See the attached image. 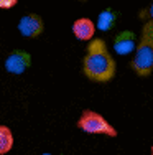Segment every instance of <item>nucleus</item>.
<instances>
[{"instance_id": "obj_1", "label": "nucleus", "mask_w": 153, "mask_h": 155, "mask_svg": "<svg viewBox=\"0 0 153 155\" xmlns=\"http://www.w3.org/2000/svg\"><path fill=\"white\" fill-rule=\"evenodd\" d=\"M117 66L115 60L109 53L107 43L102 38H92L86 48V54L82 58V73L89 81L94 83H110L115 76Z\"/></svg>"}, {"instance_id": "obj_2", "label": "nucleus", "mask_w": 153, "mask_h": 155, "mask_svg": "<svg viewBox=\"0 0 153 155\" xmlns=\"http://www.w3.org/2000/svg\"><path fill=\"white\" fill-rule=\"evenodd\" d=\"M130 66L135 71V74L142 78L150 76L153 73V21L150 20L143 23Z\"/></svg>"}, {"instance_id": "obj_3", "label": "nucleus", "mask_w": 153, "mask_h": 155, "mask_svg": "<svg viewBox=\"0 0 153 155\" xmlns=\"http://www.w3.org/2000/svg\"><path fill=\"white\" fill-rule=\"evenodd\" d=\"M76 125H78L79 130L86 132V134H100V135H107V137H117L119 135L117 129L104 116H100L99 112H96L92 109L82 110Z\"/></svg>"}, {"instance_id": "obj_4", "label": "nucleus", "mask_w": 153, "mask_h": 155, "mask_svg": "<svg viewBox=\"0 0 153 155\" xmlns=\"http://www.w3.org/2000/svg\"><path fill=\"white\" fill-rule=\"evenodd\" d=\"M31 66V54L25 50H13L7 54L3 68L10 74H23Z\"/></svg>"}, {"instance_id": "obj_5", "label": "nucleus", "mask_w": 153, "mask_h": 155, "mask_svg": "<svg viewBox=\"0 0 153 155\" xmlns=\"http://www.w3.org/2000/svg\"><path fill=\"white\" fill-rule=\"evenodd\" d=\"M17 30L25 38H36L45 30V21L38 13H27L18 20Z\"/></svg>"}, {"instance_id": "obj_6", "label": "nucleus", "mask_w": 153, "mask_h": 155, "mask_svg": "<svg viewBox=\"0 0 153 155\" xmlns=\"http://www.w3.org/2000/svg\"><path fill=\"white\" fill-rule=\"evenodd\" d=\"M137 35L132 30H122L114 40V51L120 56H127L135 51Z\"/></svg>"}, {"instance_id": "obj_7", "label": "nucleus", "mask_w": 153, "mask_h": 155, "mask_svg": "<svg viewBox=\"0 0 153 155\" xmlns=\"http://www.w3.org/2000/svg\"><path fill=\"white\" fill-rule=\"evenodd\" d=\"M94 33H96V27H94V21L91 18L82 17V18L74 20V23H72V35L78 40H81V41H91Z\"/></svg>"}, {"instance_id": "obj_8", "label": "nucleus", "mask_w": 153, "mask_h": 155, "mask_svg": "<svg viewBox=\"0 0 153 155\" xmlns=\"http://www.w3.org/2000/svg\"><path fill=\"white\" fill-rule=\"evenodd\" d=\"M117 20H119V12L115 8H104L99 13L97 21H96L94 27H96L97 30H100V31H109V30H112V28L115 27Z\"/></svg>"}, {"instance_id": "obj_9", "label": "nucleus", "mask_w": 153, "mask_h": 155, "mask_svg": "<svg viewBox=\"0 0 153 155\" xmlns=\"http://www.w3.org/2000/svg\"><path fill=\"white\" fill-rule=\"evenodd\" d=\"M13 147V134L7 125L0 124V155H5Z\"/></svg>"}, {"instance_id": "obj_10", "label": "nucleus", "mask_w": 153, "mask_h": 155, "mask_svg": "<svg viewBox=\"0 0 153 155\" xmlns=\"http://www.w3.org/2000/svg\"><path fill=\"white\" fill-rule=\"evenodd\" d=\"M17 3H18V0H0V8L8 10V8H12V7H15Z\"/></svg>"}, {"instance_id": "obj_11", "label": "nucleus", "mask_w": 153, "mask_h": 155, "mask_svg": "<svg viewBox=\"0 0 153 155\" xmlns=\"http://www.w3.org/2000/svg\"><path fill=\"white\" fill-rule=\"evenodd\" d=\"M148 20L150 21H153V0H151V3H150V7H148Z\"/></svg>"}, {"instance_id": "obj_12", "label": "nucleus", "mask_w": 153, "mask_h": 155, "mask_svg": "<svg viewBox=\"0 0 153 155\" xmlns=\"http://www.w3.org/2000/svg\"><path fill=\"white\" fill-rule=\"evenodd\" d=\"M41 155H51V153H48V152H46V153H41Z\"/></svg>"}, {"instance_id": "obj_13", "label": "nucleus", "mask_w": 153, "mask_h": 155, "mask_svg": "<svg viewBox=\"0 0 153 155\" xmlns=\"http://www.w3.org/2000/svg\"><path fill=\"white\" fill-rule=\"evenodd\" d=\"M151 155H153V147H151Z\"/></svg>"}, {"instance_id": "obj_14", "label": "nucleus", "mask_w": 153, "mask_h": 155, "mask_svg": "<svg viewBox=\"0 0 153 155\" xmlns=\"http://www.w3.org/2000/svg\"><path fill=\"white\" fill-rule=\"evenodd\" d=\"M81 2H86V0H81Z\"/></svg>"}]
</instances>
